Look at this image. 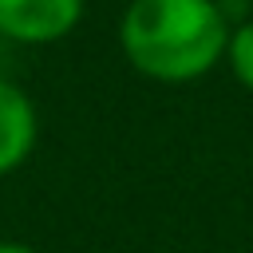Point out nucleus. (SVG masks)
Here are the masks:
<instances>
[{"label":"nucleus","mask_w":253,"mask_h":253,"mask_svg":"<svg viewBox=\"0 0 253 253\" xmlns=\"http://www.w3.org/2000/svg\"><path fill=\"white\" fill-rule=\"evenodd\" d=\"M0 253H40V249H32L28 241H16V237H0Z\"/></svg>","instance_id":"39448f33"},{"label":"nucleus","mask_w":253,"mask_h":253,"mask_svg":"<svg viewBox=\"0 0 253 253\" xmlns=\"http://www.w3.org/2000/svg\"><path fill=\"white\" fill-rule=\"evenodd\" d=\"M40 138V111L32 103V95L0 75V178L16 174Z\"/></svg>","instance_id":"7ed1b4c3"},{"label":"nucleus","mask_w":253,"mask_h":253,"mask_svg":"<svg viewBox=\"0 0 253 253\" xmlns=\"http://www.w3.org/2000/svg\"><path fill=\"white\" fill-rule=\"evenodd\" d=\"M225 63L233 71V79L253 95V16L237 20L229 28V43H225Z\"/></svg>","instance_id":"20e7f679"},{"label":"nucleus","mask_w":253,"mask_h":253,"mask_svg":"<svg viewBox=\"0 0 253 253\" xmlns=\"http://www.w3.org/2000/svg\"><path fill=\"white\" fill-rule=\"evenodd\" d=\"M87 0H0V40L47 47L67 40L83 20Z\"/></svg>","instance_id":"f03ea898"},{"label":"nucleus","mask_w":253,"mask_h":253,"mask_svg":"<svg viewBox=\"0 0 253 253\" xmlns=\"http://www.w3.org/2000/svg\"><path fill=\"white\" fill-rule=\"evenodd\" d=\"M221 0H130L119 20L126 63L154 83H194L225 59Z\"/></svg>","instance_id":"f257e3e1"}]
</instances>
